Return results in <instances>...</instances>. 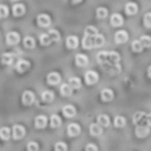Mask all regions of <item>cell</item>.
I'll list each match as a JSON object with an SVG mask.
<instances>
[{
    "instance_id": "obj_36",
    "label": "cell",
    "mask_w": 151,
    "mask_h": 151,
    "mask_svg": "<svg viewBox=\"0 0 151 151\" xmlns=\"http://www.w3.org/2000/svg\"><path fill=\"white\" fill-rule=\"evenodd\" d=\"M131 49H133L134 52L139 53V52H142V50H143V47H142V44H141V41H139V40H134L133 44H131Z\"/></svg>"
},
{
    "instance_id": "obj_5",
    "label": "cell",
    "mask_w": 151,
    "mask_h": 151,
    "mask_svg": "<svg viewBox=\"0 0 151 151\" xmlns=\"http://www.w3.org/2000/svg\"><path fill=\"white\" fill-rule=\"evenodd\" d=\"M50 23H52L50 17L48 15H45V13H41V15L37 16V24H39L40 27H42V28H47V27H49Z\"/></svg>"
},
{
    "instance_id": "obj_46",
    "label": "cell",
    "mask_w": 151,
    "mask_h": 151,
    "mask_svg": "<svg viewBox=\"0 0 151 151\" xmlns=\"http://www.w3.org/2000/svg\"><path fill=\"white\" fill-rule=\"evenodd\" d=\"M82 1V0H72V3H73V4H77V3H81Z\"/></svg>"
},
{
    "instance_id": "obj_8",
    "label": "cell",
    "mask_w": 151,
    "mask_h": 151,
    "mask_svg": "<svg viewBox=\"0 0 151 151\" xmlns=\"http://www.w3.org/2000/svg\"><path fill=\"white\" fill-rule=\"evenodd\" d=\"M127 39H129V35H127V32H125V31H118L117 33L114 35V40L117 44H125V42L127 41Z\"/></svg>"
},
{
    "instance_id": "obj_4",
    "label": "cell",
    "mask_w": 151,
    "mask_h": 151,
    "mask_svg": "<svg viewBox=\"0 0 151 151\" xmlns=\"http://www.w3.org/2000/svg\"><path fill=\"white\" fill-rule=\"evenodd\" d=\"M21 102H23L24 105H27V106L32 105L35 102V94L32 93V91H29V90L24 91L23 96H21Z\"/></svg>"
},
{
    "instance_id": "obj_41",
    "label": "cell",
    "mask_w": 151,
    "mask_h": 151,
    "mask_svg": "<svg viewBox=\"0 0 151 151\" xmlns=\"http://www.w3.org/2000/svg\"><path fill=\"white\" fill-rule=\"evenodd\" d=\"M55 151H68V146L64 142H58L55 145Z\"/></svg>"
},
{
    "instance_id": "obj_27",
    "label": "cell",
    "mask_w": 151,
    "mask_h": 151,
    "mask_svg": "<svg viewBox=\"0 0 151 151\" xmlns=\"http://www.w3.org/2000/svg\"><path fill=\"white\" fill-rule=\"evenodd\" d=\"M61 123H63V121H61V118L58 117L57 114H53L52 117H50V126H52L53 129L60 127Z\"/></svg>"
},
{
    "instance_id": "obj_1",
    "label": "cell",
    "mask_w": 151,
    "mask_h": 151,
    "mask_svg": "<svg viewBox=\"0 0 151 151\" xmlns=\"http://www.w3.org/2000/svg\"><path fill=\"white\" fill-rule=\"evenodd\" d=\"M11 135H12V138L16 139V141L24 138V135H25V127L21 125H15L12 127V130H11Z\"/></svg>"
},
{
    "instance_id": "obj_39",
    "label": "cell",
    "mask_w": 151,
    "mask_h": 151,
    "mask_svg": "<svg viewBox=\"0 0 151 151\" xmlns=\"http://www.w3.org/2000/svg\"><path fill=\"white\" fill-rule=\"evenodd\" d=\"M8 7L7 5H4V4H0V19H4V17H7L8 16Z\"/></svg>"
},
{
    "instance_id": "obj_9",
    "label": "cell",
    "mask_w": 151,
    "mask_h": 151,
    "mask_svg": "<svg viewBox=\"0 0 151 151\" xmlns=\"http://www.w3.org/2000/svg\"><path fill=\"white\" fill-rule=\"evenodd\" d=\"M113 98H114V93H113L111 89H109V88L102 89V91H101V99H102V101L110 102Z\"/></svg>"
},
{
    "instance_id": "obj_17",
    "label": "cell",
    "mask_w": 151,
    "mask_h": 151,
    "mask_svg": "<svg viewBox=\"0 0 151 151\" xmlns=\"http://www.w3.org/2000/svg\"><path fill=\"white\" fill-rule=\"evenodd\" d=\"M110 23H111L113 27H119L123 24V17L119 13H114V15L110 17Z\"/></svg>"
},
{
    "instance_id": "obj_10",
    "label": "cell",
    "mask_w": 151,
    "mask_h": 151,
    "mask_svg": "<svg viewBox=\"0 0 151 151\" xmlns=\"http://www.w3.org/2000/svg\"><path fill=\"white\" fill-rule=\"evenodd\" d=\"M29 66H31L29 61L20 60V61H17V64H16V70H17L19 73H24V72H27L29 69Z\"/></svg>"
},
{
    "instance_id": "obj_42",
    "label": "cell",
    "mask_w": 151,
    "mask_h": 151,
    "mask_svg": "<svg viewBox=\"0 0 151 151\" xmlns=\"http://www.w3.org/2000/svg\"><path fill=\"white\" fill-rule=\"evenodd\" d=\"M143 24L145 27H147V28H151V12L146 13L143 17Z\"/></svg>"
},
{
    "instance_id": "obj_43",
    "label": "cell",
    "mask_w": 151,
    "mask_h": 151,
    "mask_svg": "<svg viewBox=\"0 0 151 151\" xmlns=\"http://www.w3.org/2000/svg\"><path fill=\"white\" fill-rule=\"evenodd\" d=\"M85 151H98V147L96 146V145H86L85 147Z\"/></svg>"
},
{
    "instance_id": "obj_35",
    "label": "cell",
    "mask_w": 151,
    "mask_h": 151,
    "mask_svg": "<svg viewBox=\"0 0 151 151\" xmlns=\"http://www.w3.org/2000/svg\"><path fill=\"white\" fill-rule=\"evenodd\" d=\"M98 33V31H97V28L96 27H93V25H89V27H86L85 28V36H96V35Z\"/></svg>"
},
{
    "instance_id": "obj_7",
    "label": "cell",
    "mask_w": 151,
    "mask_h": 151,
    "mask_svg": "<svg viewBox=\"0 0 151 151\" xmlns=\"http://www.w3.org/2000/svg\"><path fill=\"white\" fill-rule=\"evenodd\" d=\"M47 81L49 85H57L61 81V76H60V73H57V72H50L47 77Z\"/></svg>"
},
{
    "instance_id": "obj_6",
    "label": "cell",
    "mask_w": 151,
    "mask_h": 151,
    "mask_svg": "<svg viewBox=\"0 0 151 151\" xmlns=\"http://www.w3.org/2000/svg\"><path fill=\"white\" fill-rule=\"evenodd\" d=\"M5 40H7L8 45H16L20 41V35H19L17 32H9V33L7 35V37H5Z\"/></svg>"
},
{
    "instance_id": "obj_37",
    "label": "cell",
    "mask_w": 151,
    "mask_h": 151,
    "mask_svg": "<svg viewBox=\"0 0 151 151\" xmlns=\"http://www.w3.org/2000/svg\"><path fill=\"white\" fill-rule=\"evenodd\" d=\"M48 35L50 36V39H52V41L53 42H57V41H60V33H58L56 29H50L49 32H48Z\"/></svg>"
},
{
    "instance_id": "obj_20",
    "label": "cell",
    "mask_w": 151,
    "mask_h": 151,
    "mask_svg": "<svg viewBox=\"0 0 151 151\" xmlns=\"http://www.w3.org/2000/svg\"><path fill=\"white\" fill-rule=\"evenodd\" d=\"M125 11H126V13H127V15H135V13L138 12V5H137L135 3L130 1V3H127V4H126Z\"/></svg>"
},
{
    "instance_id": "obj_14",
    "label": "cell",
    "mask_w": 151,
    "mask_h": 151,
    "mask_svg": "<svg viewBox=\"0 0 151 151\" xmlns=\"http://www.w3.org/2000/svg\"><path fill=\"white\" fill-rule=\"evenodd\" d=\"M89 64V58L86 57L85 55H77L76 56V65L80 66V68H83Z\"/></svg>"
},
{
    "instance_id": "obj_19",
    "label": "cell",
    "mask_w": 151,
    "mask_h": 151,
    "mask_svg": "<svg viewBox=\"0 0 151 151\" xmlns=\"http://www.w3.org/2000/svg\"><path fill=\"white\" fill-rule=\"evenodd\" d=\"M94 37V36H93ZM91 36H85L82 40V47L85 49H93L94 48V40Z\"/></svg>"
},
{
    "instance_id": "obj_22",
    "label": "cell",
    "mask_w": 151,
    "mask_h": 151,
    "mask_svg": "<svg viewBox=\"0 0 151 151\" xmlns=\"http://www.w3.org/2000/svg\"><path fill=\"white\" fill-rule=\"evenodd\" d=\"M41 99L44 102H47V104H50V102H53V99H55V94L50 90H45V91H42V94H41Z\"/></svg>"
},
{
    "instance_id": "obj_29",
    "label": "cell",
    "mask_w": 151,
    "mask_h": 151,
    "mask_svg": "<svg viewBox=\"0 0 151 151\" xmlns=\"http://www.w3.org/2000/svg\"><path fill=\"white\" fill-rule=\"evenodd\" d=\"M0 138L3 141H8L11 138V129L9 127H1L0 129Z\"/></svg>"
},
{
    "instance_id": "obj_26",
    "label": "cell",
    "mask_w": 151,
    "mask_h": 151,
    "mask_svg": "<svg viewBox=\"0 0 151 151\" xmlns=\"http://www.w3.org/2000/svg\"><path fill=\"white\" fill-rule=\"evenodd\" d=\"M13 60H15V57H13L12 53H4V55L1 56V64H4V65H11V64H13Z\"/></svg>"
},
{
    "instance_id": "obj_32",
    "label": "cell",
    "mask_w": 151,
    "mask_h": 151,
    "mask_svg": "<svg viewBox=\"0 0 151 151\" xmlns=\"http://www.w3.org/2000/svg\"><path fill=\"white\" fill-rule=\"evenodd\" d=\"M93 40H94V47H102V45L105 44V37L99 33H97L96 36L93 37Z\"/></svg>"
},
{
    "instance_id": "obj_45",
    "label": "cell",
    "mask_w": 151,
    "mask_h": 151,
    "mask_svg": "<svg viewBox=\"0 0 151 151\" xmlns=\"http://www.w3.org/2000/svg\"><path fill=\"white\" fill-rule=\"evenodd\" d=\"M147 76H149V77L151 78V65L149 66V69H147Z\"/></svg>"
},
{
    "instance_id": "obj_47",
    "label": "cell",
    "mask_w": 151,
    "mask_h": 151,
    "mask_svg": "<svg viewBox=\"0 0 151 151\" xmlns=\"http://www.w3.org/2000/svg\"><path fill=\"white\" fill-rule=\"evenodd\" d=\"M12 1H19V0H12Z\"/></svg>"
},
{
    "instance_id": "obj_34",
    "label": "cell",
    "mask_w": 151,
    "mask_h": 151,
    "mask_svg": "<svg viewBox=\"0 0 151 151\" xmlns=\"http://www.w3.org/2000/svg\"><path fill=\"white\" fill-rule=\"evenodd\" d=\"M139 41H141V44H142V47L143 48H150L151 47V37L147 36V35H143Z\"/></svg>"
},
{
    "instance_id": "obj_16",
    "label": "cell",
    "mask_w": 151,
    "mask_h": 151,
    "mask_svg": "<svg viewBox=\"0 0 151 151\" xmlns=\"http://www.w3.org/2000/svg\"><path fill=\"white\" fill-rule=\"evenodd\" d=\"M97 121H98L97 123H98L99 126H102V127H109V125H110V118H109V115H106V114L98 115Z\"/></svg>"
},
{
    "instance_id": "obj_25",
    "label": "cell",
    "mask_w": 151,
    "mask_h": 151,
    "mask_svg": "<svg viewBox=\"0 0 151 151\" xmlns=\"http://www.w3.org/2000/svg\"><path fill=\"white\" fill-rule=\"evenodd\" d=\"M12 12H13V16H21L25 13V7L23 4H15L12 8Z\"/></svg>"
},
{
    "instance_id": "obj_30",
    "label": "cell",
    "mask_w": 151,
    "mask_h": 151,
    "mask_svg": "<svg viewBox=\"0 0 151 151\" xmlns=\"http://www.w3.org/2000/svg\"><path fill=\"white\" fill-rule=\"evenodd\" d=\"M40 42H41V45H45V47H48V45L52 44V39H50V36L48 33H42L41 36H40Z\"/></svg>"
},
{
    "instance_id": "obj_31",
    "label": "cell",
    "mask_w": 151,
    "mask_h": 151,
    "mask_svg": "<svg viewBox=\"0 0 151 151\" xmlns=\"http://www.w3.org/2000/svg\"><path fill=\"white\" fill-rule=\"evenodd\" d=\"M35 45H36V41H35L33 37L28 36L24 39V47H25L27 49H32V48H35Z\"/></svg>"
},
{
    "instance_id": "obj_38",
    "label": "cell",
    "mask_w": 151,
    "mask_h": 151,
    "mask_svg": "<svg viewBox=\"0 0 151 151\" xmlns=\"http://www.w3.org/2000/svg\"><path fill=\"white\" fill-rule=\"evenodd\" d=\"M106 16H107V9H106V8L101 7V8H98V9H97V17H98V19H105Z\"/></svg>"
},
{
    "instance_id": "obj_13",
    "label": "cell",
    "mask_w": 151,
    "mask_h": 151,
    "mask_svg": "<svg viewBox=\"0 0 151 151\" xmlns=\"http://www.w3.org/2000/svg\"><path fill=\"white\" fill-rule=\"evenodd\" d=\"M48 123V118L45 115H37L36 119H35V126L37 129H44Z\"/></svg>"
},
{
    "instance_id": "obj_2",
    "label": "cell",
    "mask_w": 151,
    "mask_h": 151,
    "mask_svg": "<svg viewBox=\"0 0 151 151\" xmlns=\"http://www.w3.org/2000/svg\"><path fill=\"white\" fill-rule=\"evenodd\" d=\"M149 134H150V126L145 125V123H142V125H137L135 135L138 137V138H146Z\"/></svg>"
},
{
    "instance_id": "obj_21",
    "label": "cell",
    "mask_w": 151,
    "mask_h": 151,
    "mask_svg": "<svg viewBox=\"0 0 151 151\" xmlns=\"http://www.w3.org/2000/svg\"><path fill=\"white\" fill-rule=\"evenodd\" d=\"M60 93H61V96H64V97H69V96H72V93H73V89L70 88L69 83H63L60 88Z\"/></svg>"
},
{
    "instance_id": "obj_12",
    "label": "cell",
    "mask_w": 151,
    "mask_h": 151,
    "mask_svg": "<svg viewBox=\"0 0 151 151\" xmlns=\"http://www.w3.org/2000/svg\"><path fill=\"white\" fill-rule=\"evenodd\" d=\"M81 133V127L77 123H70L68 126V135L69 137H77Z\"/></svg>"
},
{
    "instance_id": "obj_11",
    "label": "cell",
    "mask_w": 151,
    "mask_h": 151,
    "mask_svg": "<svg viewBox=\"0 0 151 151\" xmlns=\"http://www.w3.org/2000/svg\"><path fill=\"white\" fill-rule=\"evenodd\" d=\"M63 114L65 115L66 118H73L76 115V107L73 105H65L63 107Z\"/></svg>"
},
{
    "instance_id": "obj_3",
    "label": "cell",
    "mask_w": 151,
    "mask_h": 151,
    "mask_svg": "<svg viewBox=\"0 0 151 151\" xmlns=\"http://www.w3.org/2000/svg\"><path fill=\"white\" fill-rule=\"evenodd\" d=\"M98 74L96 73L94 70H88L85 73V82L88 85H94V83L98 82Z\"/></svg>"
},
{
    "instance_id": "obj_24",
    "label": "cell",
    "mask_w": 151,
    "mask_h": 151,
    "mask_svg": "<svg viewBox=\"0 0 151 151\" xmlns=\"http://www.w3.org/2000/svg\"><path fill=\"white\" fill-rule=\"evenodd\" d=\"M114 126L117 129H122L126 126V118L123 117V115H117V117L114 118Z\"/></svg>"
},
{
    "instance_id": "obj_18",
    "label": "cell",
    "mask_w": 151,
    "mask_h": 151,
    "mask_svg": "<svg viewBox=\"0 0 151 151\" xmlns=\"http://www.w3.org/2000/svg\"><path fill=\"white\" fill-rule=\"evenodd\" d=\"M145 118H146V113L138 111V113H135V114H134L133 122L135 123V125H142V123H145Z\"/></svg>"
},
{
    "instance_id": "obj_15",
    "label": "cell",
    "mask_w": 151,
    "mask_h": 151,
    "mask_svg": "<svg viewBox=\"0 0 151 151\" xmlns=\"http://www.w3.org/2000/svg\"><path fill=\"white\" fill-rule=\"evenodd\" d=\"M89 131H90V134L93 137H99L102 134V126H99L98 123H93V125H90V127H89Z\"/></svg>"
},
{
    "instance_id": "obj_28",
    "label": "cell",
    "mask_w": 151,
    "mask_h": 151,
    "mask_svg": "<svg viewBox=\"0 0 151 151\" xmlns=\"http://www.w3.org/2000/svg\"><path fill=\"white\" fill-rule=\"evenodd\" d=\"M68 83L70 85V88L73 89H80L81 88V80L78 77H70L69 78V81H68Z\"/></svg>"
},
{
    "instance_id": "obj_44",
    "label": "cell",
    "mask_w": 151,
    "mask_h": 151,
    "mask_svg": "<svg viewBox=\"0 0 151 151\" xmlns=\"http://www.w3.org/2000/svg\"><path fill=\"white\" fill-rule=\"evenodd\" d=\"M145 125L150 126L151 127V113L150 114H146V118H145Z\"/></svg>"
},
{
    "instance_id": "obj_33",
    "label": "cell",
    "mask_w": 151,
    "mask_h": 151,
    "mask_svg": "<svg viewBox=\"0 0 151 151\" xmlns=\"http://www.w3.org/2000/svg\"><path fill=\"white\" fill-rule=\"evenodd\" d=\"M106 60H107V52H99L97 56V61L98 64H101L102 66L106 65Z\"/></svg>"
},
{
    "instance_id": "obj_23",
    "label": "cell",
    "mask_w": 151,
    "mask_h": 151,
    "mask_svg": "<svg viewBox=\"0 0 151 151\" xmlns=\"http://www.w3.org/2000/svg\"><path fill=\"white\" fill-rule=\"evenodd\" d=\"M66 47H68L69 49H74V48H77L78 47L77 36H69L68 39H66Z\"/></svg>"
},
{
    "instance_id": "obj_40",
    "label": "cell",
    "mask_w": 151,
    "mask_h": 151,
    "mask_svg": "<svg viewBox=\"0 0 151 151\" xmlns=\"http://www.w3.org/2000/svg\"><path fill=\"white\" fill-rule=\"evenodd\" d=\"M39 143H37V142H29L28 145H27V150L28 151H39Z\"/></svg>"
}]
</instances>
